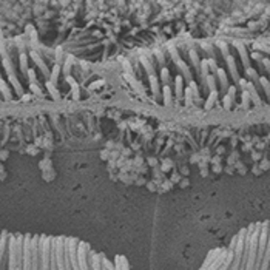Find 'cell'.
I'll use <instances>...</instances> for the list:
<instances>
[{
  "instance_id": "cell-43",
  "label": "cell",
  "mask_w": 270,
  "mask_h": 270,
  "mask_svg": "<svg viewBox=\"0 0 270 270\" xmlns=\"http://www.w3.org/2000/svg\"><path fill=\"white\" fill-rule=\"evenodd\" d=\"M201 176H202V178H205V176H207V168L201 170Z\"/></svg>"
},
{
  "instance_id": "cell-8",
  "label": "cell",
  "mask_w": 270,
  "mask_h": 270,
  "mask_svg": "<svg viewBox=\"0 0 270 270\" xmlns=\"http://www.w3.org/2000/svg\"><path fill=\"white\" fill-rule=\"evenodd\" d=\"M201 73H202L204 77L208 76V59H205V60L201 62Z\"/></svg>"
},
{
  "instance_id": "cell-45",
  "label": "cell",
  "mask_w": 270,
  "mask_h": 270,
  "mask_svg": "<svg viewBox=\"0 0 270 270\" xmlns=\"http://www.w3.org/2000/svg\"><path fill=\"white\" fill-rule=\"evenodd\" d=\"M253 173H255V175H259V173H261V168H256V167H255V168H253Z\"/></svg>"
},
{
  "instance_id": "cell-33",
  "label": "cell",
  "mask_w": 270,
  "mask_h": 270,
  "mask_svg": "<svg viewBox=\"0 0 270 270\" xmlns=\"http://www.w3.org/2000/svg\"><path fill=\"white\" fill-rule=\"evenodd\" d=\"M31 90L34 91V93H36V94H39V96H40V94H42V91L39 90V88H37V85H36V84H33V85H31Z\"/></svg>"
},
{
  "instance_id": "cell-5",
  "label": "cell",
  "mask_w": 270,
  "mask_h": 270,
  "mask_svg": "<svg viewBox=\"0 0 270 270\" xmlns=\"http://www.w3.org/2000/svg\"><path fill=\"white\" fill-rule=\"evenodd\" d=\"M173 188V182L170 179H165L162 184H161V187H159V193H165V191H168V190H172Z\"/></svg>"
},
{
  "instance_id": "cell-12",
  "label": "cell",
  "mask_w": 270,
  "mask_h": 270,
  "mask_svg": "<svg viewBox=\"0 0 270 270\" xmlns=\"http://www.w3.org/2000/svg\"><path fill=\"white\" fill-rule=\"evenodd\" d=\"M190 57H191V62H193V65H194L196 68H201V66H199V59H198V53H196L194 49H190Z\"/></svg>"
},
{
  "instance_id": "cell-47",
  "label": "cell",
  "mask_w": 270,
  "mask_h": 270,
  "mask_svg": "<svg viewBox=\"0 0 270 270\" xmlns=\"http://www.w3.org/2000/svg\"><path fill=\"white\" fill-rule=\"evenodd\" d=\"M36 145H42V139H40V137L36 139Z\"/></svg>"
},
{
  "instance_id": "cell-9",
  "label": "cell",
  "mask_w": 270,
  "mask_h": 270,
  "mask_svg": "<svg viewBox=\"0 0 270 270\" xmlns=\"http://www.w3.org/2000/svg\"><path fill=\"white\" fill-rule=\"evenodd\" d=\"M161 77H162L164 85H168V82H170V73H168L167 68H162V71H161Z\"/></svg>"
},
{
  "instance_id": "cell-44",
  "label": "cell",
  "mask_w": 270,
  "mask_h": 270,
  "mask_svg": "<svg viewBox=\"0 0 270 270\" xmlns=\"http://www.w3.org/2000/svg\"><path fill=\"white\" fill-rule=\"evenodd\" d=\"M252 156H253V159H259V158H261V154H259V153H253Z\"/></svg>"
},
{
  "instance_id": "cell-41",
  "label": "cell",
  "mask_w": 270,
  "mask_h": 270,
  "mask_svg": "<svg viewBox=\"0 0 270 270\" xmlns=\"http://www.w3.org/2000/svg\"><path fill=\"white\" fill-rule=\"evenodd\" d=\"M233 170H235L233 167H227V168H225V172H227L228 175H231V173H233Z\"/></svg>"
},
{
  "instance_id": "cell-20",
  "label": "cell",
  "mask_w": 270,
  "mask_h": 270,
  "mask_svg": "<svg viewBox=\"0 0 270 270\" xmlns=\"http://www.w3.org/2000/svg\"><path fill=\"white\" fill-rule=\"evenodd\" d=\"M219 46H221L222 54H224L225 57H228V45H227V43H224V42H219Z\"/></svg>"
},
{
  "instance_id": "cell-34",
  "label": "cell",
  "mask_w": 270,
  "mask_h": 270,
  "mask_svg": "<svg viewBox=\"0 0 270 270\" xmlns=\"http://www.w3.org/2000/svg\"><path fill=\"white\" fill-rule=\"evenodd\" d=\"M136 185H139V187H140V185H147V182H145L144 178H139V179L136 181Z\"/></svg>"
},
{
  "instance_id": "cell-49",
  "label": "cell",
  "mask_w": 270,
  "mask_h": 270,
  "mask_svg": "<svg viewBox=\"0 0 270 270\" xmlns=\"http://www.w3.org/2000/svg\"><path fill=\"white\" fill-rule=\"evenodd\" d=\"M110 179H111V181H116V179H117V178H116L114 175H110Z\"/></svg>"
},
{
  "instance_id": "cell-36",
  "label": "cell",
  "mask_w": 270,
  "mask_h": 270,
  "mask_svg": "<svg viewBox=\"0 0 270 270\" xmlns=\"http://www.w3.org/2000/svg\"><path fill=\"white\" fill-rule=\"evenodd\" d=\"M34 145H30V148H28V151L31 153V154H37V148H33Z\"/></svg>"
},
{
  "instance_id": "cell-2",
  "label": "cell",
  "mask_w": 270,
  "mask_h": 270,
  "mask_svg": "<svg viewBox=\"0 0 270 270\" xmlns=\"http://www.w3.org/2000/svg\"><path fill=\"white\" fill-rule=\"evenodd\" d=\"M79 242L76 239H66V252L70 255V259H71V266H73V270H80V266H79V259H77V245Z\"/></svg>"
},
{
  "instance_id": "cell-31",
  "label": "cell",
  "mask_w": 270,
  "mask_h": 270,
  "mask_svg": "<svg viewBox=\"0 0 270 270\" xmlns=\"http://www.w3.org/2000/svg\"><path fill=\"white\" fill-rule=\"evenodd\" d=\"M48 88H49V91H51V94H53V96H54V97L57 99V96H59V94H57V91L54 90V87H53V84H48Z\"/></svg>"
},
{
  "instance_id": "cell-48",
  "label": "cell",
  "mask_w": 270,
  "mask_h": 270,
  "mask_svg": "<svg viewBox=\"0 0 270 270\" xmlns=\"http://www.w3.org/2000/svg\"><path fill=\"white\" fill-rule=\"evenodd\" d=\"M6 156H8V153H6V151H5V150H3V151H2V159H5V158H6Z\"/></svg>"
},
{
  "instance_id": "cell-15",
  "label": "cell",
  "mask_w": 270,
  "mask_h": 270,
  "mask_svg": "<svg viewBox=\"0 0 270 270\" xmlns=\"http://www.w3.org/2000/svg\"><path fill=\"white\" fill-rule=\"evenodd\" d=\"M259 82L263 84V87H264V90H266V94L270 97V82L266 79V77H259Z\"/></svg>"
},
{
  "instance_id": "cell-18",
  "label": "cell",
  "mask_w": 270,
  "mask_h": 270,
  "mask_svg": "<svg viewBox=\"0 0 270 270\" xmlns=\"http://www.w3.org/2000/svg\"><path fill=\"white\" fill-rule=\"evenodd\" d=\"M247 77H249V79H252V80H256V79H259V77L256 76V71H255L253 68H247Z\"/></svg>"
},
{
  "instance_id": "cell-19",
  "label": "cell",
  "mask_w": 270,
  "mask_h": 270,
  "mask_svg": "<svg viewBox=\"0 0 270 270\" xmlns=\"http://www.w3.org/2000/svg\"><path fill=\"white\" fill-rule=\"evenodd\" d=\"M100 158H102L103 161H110V159H111V153H110V150H107V148L102 150V151H100Z\"/></svg>"
},
{
  "instance_id": "cell-32",
  "label": "cell",
  "mask_w": 270,
  "mask_h": 270,
  "mask_svg": "<svg viewBox=\"0 0 270 270\" xmlns=\"http://www.w3.org/2000/svg\"><path fill=\"white\" fill-rule=\"evenodd\" d=\"M130 154H131V150H130V148H124V150H122V156H124V158H127V156H130Z\"/></svg>"
},
{
  "instance_id": "cell-35",
  "label": "cell",
  "mask_w": 270,
  "mask_h": 270,
  "mask_svg": "<svg viewBox=\"0 0 270 270\" xmlns=\"http://www.w3.org/2000/svg\"><path fill=\"white\" fill-rule=\"evenodd\" d=\"M213 172L215 173H221L222 172V167L221 165H213Z\"/></svg>"
},
{
  "instance_id": "cell-27",
  "label": "cell",
  "mask_w": 270,
  "mask_h": 270,
  "mask_svg": "<svg viewBox=\"0 0 270 270\" xmlns=\"http://www.w3.org/2000/svg\"><path fill=\"white\" fill-rule=\"evenodd\" d=\"M208 66H210L213 71L218 73V68H216V62H215V59H208Z\"/></svg>"
},
{
  "instance_id": "cell-7",
  "label": "cell",
  "mask_w": 270,
  "mask_h": 270,
  "mask_svg": "<svg viewBox=\"0 0 270 270\" xmlns=\"http://www.w3.org/2000/svg\"><path fill=\"white\" fill-rule=\"evenodd\" d=\"M164 99H165V103L168 105L172 102V90L168 85H164Z\"/></svg>"
},
{
  "instance_id": "cell-11",
  "label": "cell",
  "mask_w": 270,
  "mask_h": 270,
  "mask_svg": "<svg viewBox=\"0 0 270 270\" xmlns=\"http://www.w3.org/2000/svg\"><path fill=\"white\" fill-rule=\"evenodd\" d=\"M159 187H161V182H156V181H150V182H147V188H148L150 191H158Z\"/></svg>"
},
{
  "instance_id": "cell-39",
  "label": "cell",
  "mask_w": 270,
  "mask_h": 270,
  "mask_svg": "<svg viewBox=\"0 0 270 270\" xmlns=\"http://www.w3.org/2000/svg\"><path fill=\"white\" fill-rule=\"evenodd\" d=\"M181 173H182L184 176H187V175H188V168H187V167H182V168H181Z\"/></svg>"
},
{
  "instance_id": "cell-42",
  "label": "cell",
  "mask_w": 270,
  "mask_h": 270,
  "mask_svg": "<svg viewBox=\"0 0 270 270\" xmlns=\"http://www.w3.org/2000/svg\"><path fill=\"white\" fill-rule=\"evenodd\" d=\"M261 167H263V168H267V167H270V164L267 162V161H264V162L261 164Z\"/></svg>"
},
{
  "instance_id": "cell-23",
  "label": "cell",
  "mask_w": 270,
  "mask_h": 270,
  "mask_svg": "<svg viewBox=\"0 0 270 270\" xmlns=\"http://www.w3.org/2000/svg\"><path fill=\"white\" fill-rule=\"evenodd\" d=\"M45 167L51 170V161H49V159H43V161L40 162V168H45Z\"/></svg>"
},
{
  "instance_id": "cell-10",
  "label": "cell",
  "mask_w": 270,
  "mask_h": 270,
  "mask_svg": "<svg viewBox=\"0 0 270 270\" xmlns=\"http://www.w3.org/2000/svg\"><path fill=\"white\" fill-rule=\"evenodd\" d=\"M172 167H173V162H172L170 159H164V161H162V165H161V170H162L164 173H167Z\"/></svg>"
},
{
  "instance_id": "cell-6",
  "label": "cell",
  "mask_w": 270,
  "mask_h": 270,
  "mask_svg": "<svg viewBox=\"0 0 270 270\" xmlns=\"http://www.w3.org/2000/svg\"><path fill=\"white\" fill-rule=\"evenodd\" d=\"M182 85H184V79L181 76H178L176 77V94H178V97H182Z\"/></svg>"
},
{
  "instance_id": "cell-17",
  "label": "cell",
  "mask_w": 270,
  "mask_h": 270,
  "mask_svg": "<svg viewBox=\"0 0 270 270\" xmlns=\"http://www.w3.org/2000/svg\"><path fill=\"white\" fill-rule=\"evenodd\" d=\"M205 80H207V84H208L207 87H208L212 91H215V77H213L212 74H208V76L205 77Z\"/></svg>"
},
{
  "instance_id": "cell-30",
  "label": "cell",
  "mask_w": 270,
  "mask_h": 270,
  "mask_svg": "<svg viewBox=\"0 0 270 270\" xmlns=\"http://www.w3.org/2000/svg\"><path fill=\"white\" fill-rule=\"evenodd\" d=\"M212 164H213V165H221V158H219V156L212 158Z\"/></svg>"
},
{
  "instance_id": "cell-21",
  "label": "cell",
  "mask_w": 270,
  "mask_h": 270,
  "mask_svg": "<svg viewBox=\"0 0 270 270\" xmlns=\"http://www.w3.org/2000/svg\"><path fill=\"white\" fill-rule=\"evenodd\" d=\"M201 161H202L201 154H193V156H191V159H190V164H199Z\"/></svg>"
},
{
  "instance_id": "cell-26",
  "label": "cell",
  "mask_w": 270,
  "mask_h": 270,
  "mask_svg": "<svg viewBox=\"0 0 270 270\" xmlns=\"http://www.w3.org/2000/svg\"><path fill=\"white\" fill-rule=\"evenodd\" d=\"M148 165L153 167V168H156L158 167V159L156 158H148Z\"/></svg>"
},
{
  "instance_id": "cell-28",
  "label": "cell",
  "mask_w": 270,
  "mask_h": 270,
  "mask_svg": "<svg viewBox=\"0 0 270 270\" xmlns=\"http://www.w3.org/2000/svg\"><path fill=\"white\" fill-rule=\"evenodd\" d=\"M147 170H148V168H147V165H142V167H137V168H136V172H137L139 175H144V173H147Z\"/></svg>"
},
{
  "instance_id": "cell-24",
  "label": "cell",
  "mask_w": 270,
  "mask_h": 270,
  "mask_svg": "<svg viewBox=\"0 0 270 270\" xmlns=\"http://www.w3.org/2000/svg\"><path fill=\"white\" fill-rule=\"evenodd\" d=\"M142 165H144V159H142L140 156L135 158V168H137V167H142Z\"/></svg>"
},
{
  "instance_id": "cell-1",
  "label": "cell",
  "mask_w": 270,
  "mask_h": 270,
  "mask_svg": "<svg viewBox=\"0 0 270 270\" xmlns=\"http://www.w3.org/2000/svg\"><path fill=\"white\" fill-rule=\"evenodd\" d=\"M8 270H22L23 267V238L20 235L9 236L8 241Z\"/></svg>"
},
{
  "instance_id": "cell-40",
  "label": "cell",
  "mask_w": 270,
  "mask_h": 270,
  "mask_svg": "<svg viewBox=\"0 0 270 270\" xmlns=\"http://www.w3.org/2000/svg\"><path fill=\"white\" fill-rule=\"evenodd\" d=\"M235 87H230V88H228V96H231V97H233V96H235Z\"/></svg>"
},
{
  "instance_id": "cell-50",
  "label": "cell",
  "mask_w": 270,
  "mask_h": 270,
  "mask_svg": "<svg viewBox=\"0 0 270 270\" xmlns=\"http://www.w3.org/2000/svg\"><path fill=\"white\" fill-rule=\"evenodd\" d=\"M269 270H270V267H269Z\"/></svg>"
},
{
  "instance_id": "cell-14",
  "label": "cell",
  "mask_w": 270,
  "mask_h": 270,
  "mask_svg": "<svg viewBox=\"0 0 270 270\" xmlns=\"http://www.w3.org/2000/svg\"><path fill=\"white\" fill-rule=\"evenodd\" d=\"M119 181H122L124 184H131L133 178L128 175V173H119Z\"/></svg>"
},
{
  "instance_id": "cell-3",
  "label": "cell",
  "mask_w": 270,
  "mask_h": 270,
  "mask_svg": "<svg viewBox=\"0 0 270 270\" xmlns=\"http://www.w3.org/2000/svg\"><path fill=\"white\" fill-rule=\"evenodd\" d=\"M269 267H270V235H269V242H267L266 253H264V258H263V263H261L259 270H269Z\"/></svg>"
},
{
  "instance_id": "cell-25",
  "label": "cell",
  "mask_w": 270,
  "mask_h": 270,
  "mask_svg": "<svg viewBox=\"0 0 270 270\" xmlns=\"http://www.w3.org/2000/svg\"><path fill=\"white\" fill-rule=\"evenodd\" d=\"M170 181H172V182H173V184H176V182H181V175L179 173H173V175H172V178H170Z\"/></svg>"
},
{
  "instance_id": "cell-16",
  "label": "cell",
  "mask_w": 270,
  "mask_h": 270,
  "mask_svg": "<svg viewBox=\"0 0 270 270\" xmlns=\"http://www.w3.org/2000/svg\"><path fill=\"white\" fill-rule=\"evenodd\" d=\"M218 77L221 79V84H222V88H225L227 87V77H225V73L222 71V70H218Z\"/></svg>"
},
{
  "instance_id": "cell-46",
  "label": "cell",
  "mask_w": 270,
  "mask_h": 270,
  "mask_svg": "<svg viewBox=\"0 0 270 270\" xmlns=\"http://www.w3.org/2000/svg\"><path fill=\"white\" fill-rule=\"evenodd\" d=\"M253 59H261V54H259V53H255V54H253Z\"/></svg>"
},
{
  "instance_id": "cell-4",
  "label": "cell",
  "mask_w": 270,
  "mask_h": 270,
  "mask_svg": "<svg viewBox=\"0 0 270 270\" xmlns=\"http://www.w3.org/2000/svg\"><path fill=\"white\" fill-rule=\"evenodd\" d=\"M216 99H218V91H212L210 93V96H208V99H207V102H205V108L207 110H210L212 107H213V103L216 102Z\"/></svg>"
},
{
  "instance_id": "cell-29",
  "label": "cell",
  "mask_w": 270,
  "mask_h": 270,
  "mask_svg": "<svg viewBox=\"0 0 270 270\" xmlns=\"http://www.w3.org/2000/svg\"><path fill=\"white\" fill-rule=\"evenodd\" d=\"M188 184H190V181L187 179V178H184V179L179 182V185H181V188H187L188 187Z\"/></svg>"
},
{
  "instance_id": "cell-38",
  "label": "cell",
  "mask_w": 270,
  "mask_h": 270,
  "mask_svg": "<svg viewBox=\"0 0 270 270\" xmlns=\"http://www.w3.org/2000/svg\"><path fill=\"white\" fill-rule=\"evenodd\" d=\"M113 145H114V142H113V140H108V142H107V150H111Z\"/></svg>"
},
{
  "instance_id": "cell-13",
  "label": "cell",
  "mask_w": 270,
  "mask_h": 270,
  "mask_svg": "<svg viewBox=\"0 0 270 270\" xmlns=\"http://www.w3.org/2000/svg\"><path fill=\"white\" fill-rule=\"evenodd\" d=\"M150 82H151L153 93H154V94H158V93H159V87H158V79H156V76H154V74H153V76H150Z\"/></svg>"
},
{
  "instance_id": "cell-22",
  "label": "cell",
  "mask_w": 270,
  "mask_h": 270,
  "mask_svg": "<svg viewBox=\"0 0 270 270\" xmlns=\"http://www.w3.org/2000/svg\"><path fill=\"white\" fill-rule=\"evenodd\" d=\"M231 99H233V97H231V96H228V94L224 97V107L227 108V110H228V108H230V105H231Z\"/></svg>"
},
{
  "instance_id": "cell-37",
  "label": "cell",
  "mask_w": 270,
  "mask_h": 270,
  "mask_svg": "<svg viewBox=\"0 0 270 270\" xmlns=\"http://www.w3.org/2000/svg\"><path fill=\"white\" fill-rule=\"evenodd\" d=\"M263 63L266 65V68L270 71V60H269V59H263Z\"/></svg>"
}]
</instances>
